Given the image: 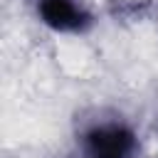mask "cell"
I'll list each match as a JSON object with an SVG mask.
<instances>
[{"mask_svg":"<svg viewBox=\"0 0 158 158\" xmlns=\"http://www.w3.org/2000/svg\"><path fill=\"white\" fill-rule=\"evenodd\" d=\"M138 141L123 121L91 123L81 136V158H136Z\"/></svg>","mask_w":158,"mask_h":158,"instance_id":"obj_1","label":"cell"},{"mask_svg":"<svg viewBox=\"0 0 158 158\" xmlns=\"http://www.w3.org/2000/svg\"><path fill=\"white\" fill-rule=\"evenodd\" d=\"M37 15L57 32H84L91 25V15L79 0H37Z\"/></svg>","mask_w":158,"mask_h":158,"instance_id":"obj_2","label":"cell"}]
</instances>
